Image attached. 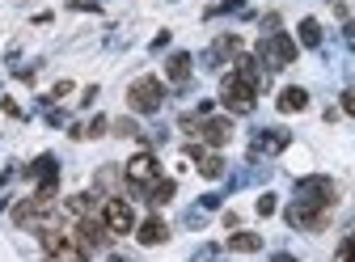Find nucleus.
Here are the masks:
<instances>
[{
	"label": "nucleus",
	"mask_w": 355,
	"mask_h": 262,
	"mask_svg": "<svg viewBox=\"0 0 355 262\" xmlns=\"http://www.w3.org/2000/svg\"><path fill=\"white\" fill-rule=\"evenodd\" d=\"M225 250H233V254H258L262 250V237L258 233H233L225 241Z\"/></svg>",
	"instance_id": "obj_17"
},
{
	"label": "nucleus",
	"mask_w": 355,
	"mask_h": 262,
	"mask_svg": "<svg viewBox=\"0 0 355 262\" xmlns=\"http://www.w3.org/2000/svg\"><path fill=\"white\" fill-rule=\"evenodd\" d=\"M102 220H106V229H110L114 237H127L131 229H136V211H131V203H127V199L110 195V199L102 203Z\"/></svg>",
	"instance_id": "obj_7"
},
{
	"label": "nucleus",
	"mask_w": 355,
	"mask_h": 262,
	"mask_svg": "<svg viewBox=\"0 0 355 262\" xmlns=\"http://www.w3.org/2000/svg\"><path fill=\"white\" fill-rule=\"evenodd\" d=\"M262 85H266V72L258 68V60L254 55H241L237 68L225 76V85H220V102H225L229 114H250L258 106Z\"/></svg>",
	"instance_id": "obj_2"
},
{
	"label": "nucleus",
	"mask_w": 355,
	"mask_h": 262,
	"mask_svg": "<svg viewBox=\"0 0 355 262\" xmlns=\"http://www.w3.org/2000/svg\"><path fill=\"white\" fill-rule=\"evenodd\" d=\"M343 110L355 119V89H347V94H343Z\"/></svg>",
	"instance_id": "obj_25"
},
{
	"label": "nucleus",
	"mask_w": 355,
	"mask_h": 262,
	"mask_svg": "<svg viewBox=\"0 0 355 262\" xmlns=\"http://www.w3.org/2000/svg\"><path fill=\"white\" fill-rule=\"evenodd\" d=\"M300 47H322V21L318 17L300 21Z\"/></svg>",
	"instance_id": "obj_19"
},
{
	"label": "nucleus",
	"mask_w": 355,
	"mask_h": 262,
	"mask_svg": "<svg viewBox=\"0 0 355 262\" xmlns=\"http://www.w3.org/2000/svg\"><path fill=\"white\" fill-rule=\"evenodd\" d=\"M114 136H127V140H131V136H140V127L131 123V119H119V123H114Z\"/></svg>",
	"instance_id": "obj_21"
},
{
	"label": "nucleus",
	"mask_w": 355,
	"mask_h": 262,
	"mask_svg": "<svg viewBox=\"0 0 355 262\" xmlns=\"http://www.w3.org/2000/svg\"><path fill=\"white\" fill-rule=\"evenodd\" d=\"M114 182H119V169H114V165L98 169V186H114Z\"/></svg>",
	"instance_id": "obj_22"
},
{
	"label": "nucleus",
	"mask_w": 355,
	"mask_h": 262,
	"mask_svg": "<svg viewBox=\"0 0 355 262\" xmlns=\"http://www.w3.org/2000/svg\"><path fill=\"white\" fill-rule=\"evenodd\" d=\"M38 237H42V254H47L51 262H89V245L76 233L47 229V233H38Z\"/></svg>",
	"instance_id": "obj_3"
},
{
	"label": "nucleus",
	"mask_w": 355,
	"mask_h": 262,
	"mask_svg": "<svg viewBox=\"0 0 355 262\" xmlns=\"http://www.w3.org/2000/svg\"><path fill=\"white\" fill-rule=\"evenodd\" d=\"M173 191H178L173 178H157V182L148 186V203H153V207H165V203L173 199Z\"/></svg>",
	"instance_id": "obj_18"
},
{
	"label": "nucleus",
	"mask_w": 355,
	"mask_h": 262,
	"mask_svg": "<svg viewBox=\"0 0 355 262\" xmlns=\"http://www.w3.org/2000/svg\"><path fill=\"white\" fill-rule=\"evenodd\" d=\"M338 203V186L326 178V173H309V178H296V203L288 207V225L304 229V233H322L330 211Z\"/></svg>",
	"instance_id": "obj_1"
},
{
	"label": "nucleus",
	"mask_w": 355,
	"mask_h": 262,
	"mask_svg": "<svg viewBox=\"0 0 355 262\" xmlns=\"http://www.w3.org/2000/svg\"><path fill=\"white\" fill-rule=\"evenodd\" d=\"M136 237H140V245H161L169 237V225L161 220V216H148V220L136 229Z\"/></svg>",
	"instance_id": "obj_13"
},
{
	"label": "nucleus",
	"mask_w": 355,
	"mask_h": 262,
	"mask_svg": "<svg viewBox=\"0 0 355 262\" xmlns=\"http://www.w3.org/2000/svg\"><path fill=\"white\" fill-rule=\"evenodd\" d=\"M195 136H199L203 144H211V148H225V144L233 140V119H203Z\"/></svg>",
	"instance_id": "obj_10"
},
{
	"label": "nucleus",
	"mask_w": 355,
	"mask_h": 262,
	"mask_svg": "<svg viewBox=\"0 0 355 262\" xmlns=\"http://www.w3.org/2000/svg\"><path fill=\"white\" fill-rule=\"evenodd\" d=\"M165 102V85L157 76H136L127 85V106L136 110V114H157Z\"/></svg>",
	"instance_id": "obj_4"
},
{
	"label": "nucleus",
	"mask_w": 355,
	"mask_h": 262,
	"mask_svg": "<svg viewBox=\"0 0 355 262\" xmlns=\"http://www.w3.org/2000/svg\"><path fill=\"white\" fill-rule=\"evenodd\" d=\"M292 144V136L288 131H279V127H266V131H258L254 136V144H250V161H258V157H275V152H284Z\"/></svg>",
	"instance_id": "obj_9"
},
{
	"label": "nucleus",
	"mask_w": 355,
	"mask_h": 262,
	"mask_svg": "<svg viewBox=\"0 0 355 262\" xmlns=\"http://www.w3.org/2000/svg\"><path fill=\"white\" fill-rule=\"evenodd\" d=\"M76 237L89 245V250H106L110 245V229H106V220H102V211H94V216H80L76 220Z\"/></svg>",
	"instance_id": "obj_8"
},
{
	"label": "nucleus",
	"mask_w": 355,
	"mask_h": 262,
	"mask_svg": "<svg viewBox=\"0 0 355 262\" xmlns=\"http://www.w3.org/2000/svg\"><path fill=\"white\" fill-rule=\"evenodd\" d=\"M60 161L51 157V152H42L34 165H26V178H42V182H47V178H60V169H55Z\"/></svg>",
	"instance_id": "obj_16"
},
{
	"label": "nucleus",
	"mask_w": 355,
	"mask_h": 262,
	"mask_svg": "<svg viewBox=\"0 0 355 262\" xmlns=\"http://www.w3.org/2000/svg\"><path fill=\"white\" fill-rule=\"evenodd\" d=\"M271 262H300V258H292V254H275Z\"/></svg>",
	"instance_id": "obj_27"
},
{
	"label": "nucleus",
	"mask_w": 355,
	"mask_h": 262,
	"mask_svg": "<svg viewBox=\"0 0 355 262\" xmlns=\"http://www.w3.org/2000/svg\"><path fill=\"white\" fill-rule=\"evenodd\" d=\"M258 216H275V195H258Z\"/></svg>",
	"instance_id": "obj_23"
},
{
	"label": "nucleus",
	"mask_w": 355,
	"mask_h": 262,
	"mask_svg": "<svg viewBox=\"0 0 355 262\" xmlns=\"http://www.w3.org/2000/svg\"><path fill=\"white\" fill-rule=\"evenodd\" d=\"M123 178H127V191L131 195H148V186L161 178V165L153 152H136L127 165H123Z\"/></svg>",
	"instance_id": "obj_5"
},
{
	"label": "nucleus",
	"mask_w": 355,
	"mask_h": 262,
	"mask_svg": "<svg viewBox=\"0 0 355 262\" xmlns=\"http://www.w3.org/2000/svg\"><path fill=\"white\" fill-rule=\"evenodd\" d=\"M258 60L266 64V68H288V64H296V38L292 34H266L262 42H258Z\"/></svg>",
	"instance_id": "obj_6"
},
{
	"label": "nucleus",
	"mask_w": 355,
	"mask_h": 262,
	"mask_svg": "<svg viewBox=\"0 0 355 262\" xmlns=\"http://www.w3.org/2000/svg\"><path fill=\"white\" fill-rule=\"evenodd\" d=\"M334 262H355V225H351V233L343 237V245H338V258Z\"/></svg>",
	"instance_id": "obj_20"
},
{
	"label": "nucleus",
	"mask_w": 355,
	"mask_h": 262,
	"mask_svg": "<svg viewBox=\"0 0 355 262\" xmlns=\"http://www.w3.org/2000/svg\"><path fill=\"white\" fill-rule=\"evenodd\" d=\"M304 106H309V94L300 89V85H288V89L279 94V110H284V114H300Z\"/></svg>",
	"instance_id": "obj_15"
},
{
	"label": "nucleus",
	"mask_w": 355,
	"mask_h": 262,
	"mask_svg": "<svg viewBox=\"0 0 355 262\" xmlns=\"http://www.w3.org/2000/svg\"><path fill=\"white\" fill-rule=\"evenodd\" d=\"M220 207V195H203V211H216Z\"/></svg>",
	"instance_id": "obj_26"
},
{
	"label": "nucleus",
	"mask_w": 355,
	"mask_h": 262,
	"mask_svg": "<svg viewBox=\"0 0 355 262\" xmlns=\"http://www.w3.org/2000/svg\"><path fill=\"white\" fill-rule=\"evenodd\" d=\"M216 254H220V250H216V245H203V250H199V254H195V262H211V258H216Z\"/></svg>",
	"instance_id": "obj_24"
},
{
	"label": "nucleus",
	"mask_w": 355,
	"mask_h": 262,
	"mask_svg": "<svg viewBox=\"0 0 355 262\" xmlns=\"http://www.w3.org/2000/svg\"><path fill=\"white\" fill-rule=\"evenodd\" d=\"M237 51H241V38H237V34H220V38L211 42V51H207L203 60H207V68H220L225 60H233Z\"/></svg>",
	"instance_id": "obj_11"
},
{
	"label": "nucleus",
	"mask_w": 355,
	"mask_h": 262,
	"mask_svg": "<svg viewBox=\"0 0 355 262\" xmlns=\"http://www.w3.org/2000/svg\"><path fill=\"white\" fill-rule=\"evenodd\" d=\"M187 152L199 161V173H203V178H211V182H216V178H225V157H220V152H203L199 144H191Z\"/></svg>",
	"instance_id": "obj_12"
},
{
	"label": "nucleus",
	"mask_w": 355,
	"mask_h": 262,
	"mask_svg": "<svg viewBox=\"0 0 355 262\" xmlns=\"http://www.w3.org/2000/svg\"><path fill=\"white\" fill-rule=\"evenodd\" d=\"M165 76H169L173 85H187V80H191V55H187V51H173V55L165 60Z\"/></svg>",
	"instance_id": "obj_14"
}]
</instances>
